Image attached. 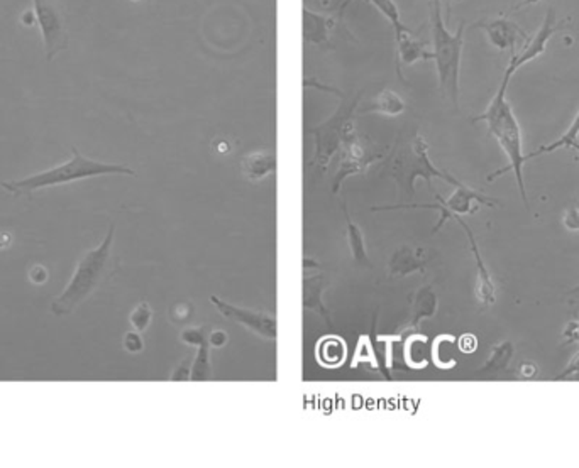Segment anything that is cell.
Listing matches in <instances>:
<instances>
[{
    "label": "cell",
    "instance_id": "cell-11",
    "mask_svg": "<svg viewBox=\"0 0 579 468\" xmlns=\"http://www.w3.org/2000/svg\"><path fill=\"white\" fill-rule=\"evenodd\" d=\"M566 21H557L555 17V9L549 7L547 13H546V19L542 23V26L539 27V31L536 33L534 38H530L526 44V48L522 50L520 54H515L510 60V65L507 68V71L510 75H514L515 71L520 68V66L527 65L530 61H534L536 58H539L540 54H544L546 48H547V42L553 38L554 34H557L559 31L565 29Z\"/></svg>",
    "mask_w": 579,
    "mask_h": 468
},
{
    "label": "cell",
    "instance_id": "cell-42",
    "mask_svg": "<svg viewBox=\"0 0 579 468\" xmlns=\"http://www.w3.org/2000/svg\"><path fill=\"white\" fill-rule=\"evenodd\" d=\"M569 295H579V285L569 291Z\"/></svg>",
    "mask_w": 579,
    "mask_h": 468
},
{
    "label": "cell",
    "instance_id": "cell-37",
    "mask_svg": "<svg viewBox=\"0 0 579 468\" xmlns=\"http://www.w3.org/2000/svg\"><path fill=\"white\" fill-rule=\"evenodd\" d=\"M476 345H478V342H476V337L473 335H464L462 337L461 342H460V347H461L462 351H466V353H470V351H473L476 349Z\"/></svg>",
    "mask_w": 579,
    "mask_h": 468
},
{
    "label": "cell",
    "instance_id": "cell-15",
    "mask_svg": "<svg viewBox=\"0 0 579 468\" xmlns=\"http://www.w3.org/2000/svg\"><path fill=\"white\" fill-rule=\"evenodd\" d=\"M278 171V156L275 151H254L241 159V173L251 183L264 182Z\"/></svg>",
    "mask_w": 579,
    "mask_h": 468
},
{
    "label": "cell",
    "instance_id": "cell-26",
    "mask_svg": "<svg viewBox=\"0 0 579 468\" xmlns=\"http://www.w3.org/2000/svg\"><path fill=\"white\" fill-rule=\"evenodd\" d=\"M195 382L212 380L211 345L204 343L198 347L197 357L192 362V379Z\"/></svg>",
    "mask_w": 579,
    "mask_h": 468
},
{
    "label": "cell",
    "instance_id": "cell-40",
    "mask_svg": "<svg viewBox=\"0 0 579 468\" xmlns=\"http://www.w3.org/2000/svg\"><path fill=\"white\" fill-rule=\"evenodd\" d=\"M569 149H574V151H576V153H578V154H579V143H578V141H574V143L571 144V145H569Z\"/></svg>",
    "mask_w": 579,
    "mask_h": 468
},
{
    "label": "cell",
    "instance_id": "cell-17",
    "mask_svg": "<svg viewBox=\"0 0 579 468\" xmlns=\"http://www.w3.org/2000/svg\"><path fill=\"white\" fill-rule=\"evenodd\" d=\"M439 306V298L435 295L434 287L422 286L412 301L410 318H408L407 332H413L421 326L422 322L434 318Z\"/></svg>",
    "mask_w": 579,
    "mask_h": 468
},
{
    "label": "cell",
    "instance_id": "cell-27",
    "mask_svg": "<svg viewBox=\"0 0 579 468\" xmlns=\"http://www.w3.org/2000/svg\"><path fill=\"white\" fill-rule=\"evenodd\" d=\"M151 320H153V310L149 306L147 301H141L134 310H132L131 316H129V322H131L132 328L139 333H143L147 330V326L151 325Z\"/></svg>",
    "mask_w": 579,
    "mask_h": 468
},
{
    "label": "cell",
    "instance_id": "cell-4",
    "mask_svg": "<svg viewBox=\"0 0 579 468\" xmlns=\"http://www.w3.org/2000/svg\"><path fill=\"white\" fill-rule=\"evenodd\" d=\"M464 29L466 23L461 21L458 31L449 33L448 24L442 19L441 2L432 0L431 4V33H432V61L437 68L439 89L452 107H460V73H461V56L464 48Z\"/></svg>",
    "mask_w": 579,
    "mask_h": 468
},
{
    "label": "cell",
    "instance_id": "cell-34",
    "mask_svg": "<svg viewBox=\"0 0 579 468\" xmlns=\"http://www.w3.org/2000/svg\"><path fill=\"white\" fill-rule=\"evenodd\" d=\"M579 374V351L571 359V362L566 365V369L561 372V374H557L554 380H565V379L574 378V376H578Z\"/></svg>",
    "mask_w": 579,
    "mask_h": 468
},
{
    "label": "cell",
    "instance_id": "cell-10",
    "mask_svg": "<svg viewBox=\"0 0 579 468\" xmlns=\"http://www.w3.org/2000/svg\"><path fill=\"white\" fill-rule=\"evenodd\" d=\"M341 163H339V168L336 173V178L332 183V192L334 193H339L341 192V186L343 183L349 178V176H355V174H363L365 171L368 170L371 164L378 163L384 159L383 153H369L368 149L359 143V139L356 137L351 143L346 144L343 151H341Z\"/></svg>",
    "mask_w": 579,
    "mask_h": 468
},
{
    "label": "cell",
    "instance_id": "cell-22",
    "mask_svg": "<svg viewBox=\"0 0 579 468\" xmlns=\"http://www.w3.org/2000/svg\"><path fill=\"white\" fill-rule=\"evenodd\" d=\"M407 105L394 90H383L376 98L363 110V114H380L386 117H398L405 112Z\"/></svg>",
    "mask_w": 579,
    "mask_h": 468
},
{
    "label": "cell",
    "instance_id": "cell-5",
    "mask_svg": "<svg viewBox=\"0 0 579 468\" xmlns=\"http://www.w3.org/2000/svg\"><path fill=\"white\" fill-rule=\"evenodd\" d=\"M110 174L136 176V171L124 166V164H112V163L89 159V157L83 156L79 149L73 145L71 159L65 164L54 166L52 170L41 171L33 176H27L24 180L2 182L0 186L5 188L7 192H11L14 196L31 195V193H34L38 190H44V188L97 178V176H110Z\"/></svg>",
    "mask_w": 579,
    "mask_h": 468
},
{
    "label": "cell",
    "instance_id": "cell-32",
    "mask_svg": "<svg viewBox=\"0 0 579 468\" xmlns=\"http://www.w3.org/2000/svg\"><path fill=\"white\" fill-rule=\"evenodd\" d=\"M563 225L571 232H579V209L578 207H571L566 210L565 217H563Z\"/></svg>",
    "mask_w": 579,
    "mask_h": 468
},
{
    "label": "cell",
    "instance_id": "cell-29",
    "mask_svg": "<svg viewBox=\"0 0 579 468\" xmlns=\"http://www.w3.org/2000/svg\"><path fill=\"white\" fill-rule=\"evenodd\" d=\"M180 339L190 347H200L204 343H209V333L204 326H188L180 333Z\"/></svg>",
    "mask_w": 579,
    "mask_h": 468
},
{
    "label": "cell",
    "instance_id": "cell-21",
    "mask_svg": "<svg viewBox=\"0 0 579 468\" xmlns=\"http://www.w3.org/2000/svg\"><path fill=\"white\" fill-rule=\"evenodd\" d=\"M344 219H346V225H347V244L351 248V254H353V259H355L357 266L361 267H373V264L369 262L368 250H366V240H365V235L363 230L359 229V225H356L349 211L346 209V205H343Z\"/></svg>",
    "mask_w": 579,
    "mask_h": 468
},
{
    "label": "cell",
    "instance_id": "cell-14",
    "mask_svg": "<svg viewBox=\"0 0 579 468\" xmlns=\"http://www.w3.org/2000/svg\"><path fill=\"white\" fill-rule=\"evenodd\" d=\"M431 260L432 254L429 248L403 246L394 252L388 262V276L407 277L410 274H423Z\"/></svg>",
    "mask_w": 579,
    "mask_h": 468
},
{
    "label": "cell",
    "instance_id": "cell-6",
    "mask_svg": "<svg viewBox=\"0 0 579 468\" xmlns=\"http://www.w3.org/2000/svg\"><path fill=\"white\" fill-rule=\"evenodd\" d=\"M341 98H343V102L336 110V114L312 130L314 143H316V153H314L312 164L320 170H326L329 166L332 157L339 154L346 147V144L351 143L353 139L357 137L355 127V112L357 108L359 97H344L343 93Z\"/></svg>",
    "mask_w": 579,
    "mask_h": 468
},
{
    "label": "cell",
    "instance_id": "cell-39",
    "mask_svg": "<svg viewBox=\"0 0 579 468\" xmlns=\"http://www.w3.org/2000/svg\"><path fill=\"white\" fill-rule=\"evenodd\" d=\"M539 2H542V0H524L522 5H536V4H539ZM522 5H520V7H522Z\"/></svg>",
    "mask_w": 579,
    "mask_h": 468
},
{
    "label": "cell",
    "instance_id": "cell-24",
    "mask_svg": "<svg viewBox=\"0 0 579 468\" xmlns=\"http://www.w3.org/2000/svg\"><path fill=\"white\" fill-rule=\"evenodd\" d=\"M579 137V112L576 114V117L573 118L569 129L566 134H563L555 143L547 144V145H542L537 151L526 154V159H532V157L544 156V154H551L554 151H559V149H569V145L578 141Z\"/></svg>",
    "mask_w": 579,
    "mask_h": 468
},
{
    "label": "cell",
    "instance_id": "cell-2",
    "mask_svg": "<svg viewBox=\"0 0 579 468\" xmlns=\"http://www.w3.org/2000/svg\"><path fill=\"white\" fill-rule=\"evenodd\" d=\"M114 237H116V225L112 223L100 246L90 248L81 256L70 283L52 304V313L54 316L71 314L112 277V274L116 271L114 259H112Z\"/></svg>",
    "mask_w": 579,
    "mask_h": 468
},
{
    "label": "cell",
    "instance_id": "cell-31",
    "mask_svg": "<svg viewBox=\"0 0 579 468\" xmlns=\"http://www.w3.org/2000/svg\"><path fill=\"white\" fill-rule=\"evenodd\" d=\"M192 362H194L192 357L184 359L180 364L175 367V370L170 376V380H173V382H186V380H190L192 379Z\"/></svg>",
    "mask_w": 579,
    "mask_h": 468
},
{
    "label": "cell",
    "instance_id": "cell-8",
    "mask_svg": "<svg viewBox=\"0 0 579 468\" xmlns=\"http://www.w3.org/2000/svg\"><path fill=\"white\" fill-rule=\"evenodd\" d=\"M211 301L212 304L215 306V310L229 322L244 326L254 335L268 340V342H275L278 339V318L275 314L237 306V304H233V303L217 298V296H211Z\"/></svg>",
    "mask_w": 579,
    "mask_h": 468
},
{
    "label": "cell",
    "instance_id": "cell-20",
    "mask_svg": "<svg viewBox=\"0 0 579 468\" xmlns=\"http://www.w3.org/2000/svg\"><path fill=\"white\" fill-rule=\"evenodd\" d=\"M515 345L510 340H503L500 343L493 345L489 359L485 365L478 370V374H501L508 372L510 362L514 359Z\"/></svg>",
    "mask_w": 579,
    "mask_h": 468
},
{
    "label": "cell",
    "instance_id": "cell-28",
    "mask_svg": "<svg viewBox=\"0 0 579 468\" xmlns=\"http://www.w3.org/2000/svg\"><path fill=\"white\" fill-rule=\"evenodd\" d=\"M194 313H195V306L190 301H180L173 304L170 318L176 325H186L194 318Z\"/></svg>",
    "mask_w": 579,
    "mask_h": 468
},
{
    "label": "cell",
    "instance_id": "cell-1",
    "mask_svg": "<svg viewBox=\"0 0 579 468\" xmlns=\"http://www.w3.org/2000/svg\"><path fill=\"white\" fill-rule=\"evenodd\" d=\"M512 77L514 75L505 71L497 95L488 105L487 110L481 116L473 118V124L487 122L488 132L497 139L503 153L508 157V166L491 173L488 176V182L497 180L505 173H514L515 180L518 184V193L522 196L524 205L528 209L526 178H524V166H526L527 159L524 154V144H522V129H520L518 120L515 117L514 108L507 98V89H508V83H510Z\"/></svg>",
    "mask_w": 579,
    "mask_h": 468
},
{
    "label": "cell",
    "instance_id": "cell-7",
    "mask_svg": "<svg viewBox=\"0 0 579 468\" xmlns=\"http://www.w3.org/2000/svg\"><path fill=\"white\" fill-rule=\"evenodd\" d=\"M437 196V205H392V207H373V211H386V210H398V209H427L437 210L439 211V221L432 229V234L439 232V229L446 223L448 220H452L456 215H473L476 213L481 205H487V207H497L500 201L495 200V198H489V196L483 195L479 192H476L473 188L466 186L464 183H458L456 184V190L454 193L449 196L448 200H444L442 196Z\"/></svg>",
    "mask_w": 579,
    "mask_h": 468
},
{
    "label": "cell",
    "instance_id": "cell-12",
    "mask_svg": "<svg viewBox=\"0 0 579 468\" xmlns=\"http://www.w3.org/2000/svg\"><path fill=\"white\" fill-rule=\"evenodd\" d=\"M452 220L456 223H460L464 230V234L470 240V248L473 252L474 264H476V287H474V295L476 299L479 303V308L485 310L488 306H491L495 301H497V286H495V281L491 277V274L488 271L487 264L481 257V252L478 248V242H476V237H474L471 227L462 220L460 215H456Z\"/></svg>",
    "mask_w": 579,
    "mask_h": 468
},
{
    "label": "cell",
    "instance_id": "cell-36",
    "mask_svg": "<svg viewBox=\"0 0 579 468\" xmlns=\"http://www.w3.org/2000/svg\"><path fill=\"white\" fill-rule=\"evenodd\" d=\"M520 378L522 379H534L537 376V365L534 364V362H524V364L520 365Z\"/></svg>",
    "mask_w": 579,
    "mask_h": 468
},
{
    "label": "cell",
    "instance_id": "cell-38",
    "mask_svg": "<svg viewBox=\"0 0 579 468\" xmlns=\"http://www.w3.org/2000/svg\"><path fill=\"white\" fill-rule=\"evenodd\" d=\"M318 267H320V264H318V262H316V260H312L310 259V257L303 259V269H305V271H310V269H314V271H317Z\"/></svg>",
    "mask_w": 579,
    "mask_h": 468
},
{
    "label": "cell",
    "instance_id": "cell-19",
    "mask_svg": "<svg viewBox=\"0 0 579 468\" xmlns=\"http://www.w3.org/2000/svg\"><path fill=\"white\" fill-rule=\"evenodd\" d=\"M303 40L316 46L327 44L332 34V27L336 24L334 17H326L320 14L312 13L307 7L302 11Z\"/></svg>",
    "mask_w": 579,
    "mask_h": 468
},
{
    "label": "cell",
    "instance_id": "cell-13",
    "mask_svg": "<svg viewBox=\"0 0 579 468\" xmlns=\"http://www.w3.org/2000/svg\"><path fill=\"white\" fill-rule=\"evenodd\" d=\"M476 27H481L487 33L488 41L491 42V46L500 50V51L510 50V51L515 52L518 40L527 41V38H528L522 27L518 26L514 21H510L508 17H505V15L497 17V19L481 21V23L476 24Z\"/></svg>",
    "mask_w": 579,
    "mask_h": 468
},
{
    "label": "cell",
    "instance_id": "cell-30",
    "mask_svg": "<svg viewBox=\"0 0 579 468\" xmlns=\"http://www.w3.org/2000/svg\"><path fill=\"white\" fill-rule=\"evenodd\" d=\"M122 347H124V351H128V353H132V355L141 353V351H145L143 335H141L139 332H136V330L128 332V333L124 335V340H122Z\"/></svg>",
    "mask_w": 579,
    "mask_h": 468
},
{
    "label": "cell",
    "instance_id": "cell-18",
    "mask_svg": "<svg viewBox=\"0 0 579 468\" xmlns=\"http://www.w3.org/2000/svg\"><path fill=\"white\" fill-rule=\"evenodd\" d=\"M396 68L398 75L402 77V65L412 66L422 60H431L432 52L429 51L423 42L413 38L412 31H405L400 36H396ZM403 79V77H402Z\"/></svg>",
    "mask_w": 579,
    "mask_h": 468
},
{
    "label": "cell",
    "instance_id": "cell-33",
    "mask_svg": "<svg viewBox=\"0 0 579 468\" xmlns=\"http://www.w3.org/2000/svg\"><path fill=\"white\" fill-rule=\"evenodd\" d=\"M229 343V335L225 333L224 330H212L209 332V345L214 349H223Z\"/></svg>",
    "mask_w": 579,
    "mask_h": 468
},
{
    "label": "cell",
    "instance_id": "cell-9",
    "mask_svg": "<svg viewBox=\"0 0 579 468\" xmlns=\"http://www.w3.org/2000/svg\"><path fill=\"white\" fill-rule=\"evenodd\" d=\"M36 21L40 24L41 34L44 40L46 58L52 61L58 52L68 50V33L63 17L54 5L53 0H33Z\"/></svg>",
    "mask_w": 579,
    "mask_h": 468
},
{
    "label": "cell",
    "instance_id": "cell-3",
    "mask_svg": "<svg viewBox=\"0 0 579 468\" xmlns=\"http://www.w3.org/2000/svg\"><path fill=\"white\" fill-rule=\"evenodd\" d=\"M386 174L396 183L400 195L403 198H412L415 195V182L425 180L429 188L432 190V180L458 184L456 180L448 171L439 170L429 156V144L415 134L412 139L396 143L390 156L386 157Z\"/></svg>",
    "mask_w": 579,
    "mask_h": 468
},
{
    "label": "cell",
    "instance_id": "cell-25",
    "mask_svg": "<svg viewBox=\"0 0 579 468\" xmlns=\"http://www.w3.org/2000/svg\"><path fill=\"white\" fill-rule=\"evenodd\" d=\"M344 357H346V345L336 337L324 339V342L318 345V359L324 365L336 367L343 364Z\"/></svg>",
    "mask_w": 579,
    "mask_h": 468
},
{
    "label": "cell",
    "instance_id": "cell-23",
    "mask_svg": "<svg viewBox=\"0 0 579 468\" xmlns=\"http://www.w3.org/2000/svg\"><path fill=\"white\" fill-rule=\"evenodd\" d=\"M353 0H347L344 5H347V4H351ZM368 4H371L378 13L382 14L383 17L390 23V26L394 29V33H395L396 36H400L402 33H405V31H410L403 23H402V15H400V9H398V5H396L394 0H366Z\"/></svg>",
    "mask_w": 579,
    "mask_h": 468
},
{
    "label": "cell",
    "instance_id": "cell-43",
    "mask_svg": "<svg viewBox=\"0 0 579 468\" xmlns=\"http://www.w3.org/2000/svg\"><path fill=\"white\" fill-rule=\"evenodd\" d=\"M136 2H138V0H136Z\"/></svg>",
    "mask_w": 579,
    "mask_h": 468
},
{
    "label": "cell",
    "instance_id": "cell-16",
    "mask_svg": "<svg viewBox=\"0 0 579 468\" xmlns=\"http://www.w3.org/2000/svg\"><path fill=\"white\" fill-rule=\"evenodd\" d=\"M324 291H326L324 274H312V276L303 277V310L316 313L327 325H332L330 313L327 312L324 299H322Z\"/></svg>",
    "mask_w": 579,
    "mask_h": 468
},
{
    "label": "cell",
    "instance_id": "cell-35",
    "mask_svg": "<svg viewBox=\"0 0 579 468\" xmlns=\"http://www.w3.org/2000/svg\"><path fill=\"white\" fill-rule=\"evenodd\" d=\"M563 339L566 340L567 343H573V342L579 343V322H573L567 325L563 333Z\"/></svg>",
    "mask_w": 579,
    "mask_h": 468
},
{
    "label": "cell",
    "instance_id": "cell-41",
    "mask_svg": "<svg viewBox=\"0 0 579 468\" xmlns=\"http://www.w3.org/2000/svg\"><path fill=\"white\" fill-rule=\"evenodd\" d=\"M439 2H444V4H446V7H448L446 13H448V15H451V0H439Z\"/></svg>",
    "mask_w": 579,
    "mask_h": 468
}]
</instances>
